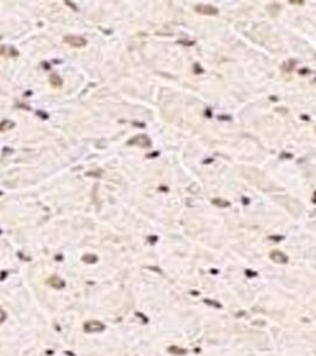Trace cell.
<instances>
[{
	"instance_id": "8992f818",
	"label": "cell",
	"mask_w": 316,
	"mask_h": 356,
	"mask_svg": "<svg viewBox=\"0 0 316 356\" xmlns=\"http://www.w3.org/2000/svg\"><path fill=\"white\" fill-rule=\"evenodd\" d=\"M49 284L51 285L53 287H56V289H63L66 286V283L61 278H58V277H51L49 279Z\"/></svg>"
},
{
	"instance_id": "3957f363",
	"label": "cell",
	"mask_w": 316,
	"mask_h": 356,
	"mask_svg": "<svg viewBox=\"0 0 316 356\" xmlns=\"http://www.w3.org/2000/svg\"><path fill=\"white\" fill-rule=\"evenodd\" d=\"M195 10L200 14H206V16H215L219 13V10L212 5H197Z\"/></svg>"
},
{
	"instance_id": "7a4b0ae2",
	"label": "cell",
	"mask_w": 316,
	"mask_h": 356,
	"mask_svg": "<svg viewBox=\"0 0 316 356\" xmlns=\"http://www.w3.org/2000/svg\"><path fill=\"white\" fill-rule=\"evenodd\" d=\"M84 331L87 332H100L105 329V325L99 320H89L83 325Z\"/></svg>"
},
{
	"instance_id": "30bf717a",
	"label": "cell",
	"mask_w": 316,
	"mask_h": 356,
	"mask_svg": "<svg viewBox=\"0 0 316 356\" xmlns=\"http://www.w3.org/2000/svg\"><path fill=\"white\" fill-rule=\"evenodd\" d=\"M5 319H6V312L3 309H0V323H3Z\"/></svg>"
},
{
	"instance_id": "ba28073f",
	"label": "cell",
	"mask_w": 316,
	"mask_h": 356,
	"mask_svg": "<svg viewBox=\"0 0 316 356\" xmlns=\"http://www.w3.org/2000/svg\"><path fill=\"white\" fill-rule=\"evenodd\" d=\"M13 126H14V124H13L12 121L5 120L3 124L0 125V131H5V130H7V128H10V127H13Z\"/></svg>"
},
{
	"instance_id": "277c9868",
	"label": "cell",
	"mask_w": 316,
	"mask_h": 356,
	"mask_svg": "<svg viewBox=\"0 0 316 356\" xmlns=\"http://www.w3.org/2000/svg\"><path fill=\"white\" fill-rule=\"evenodd\" d=\"M270 258L274 261V262H279V264H285L288 261V256H286L283 252H279V250H273L271 254H270Z\"/></svg>"
},
{
	"instance_id": "52a82bcc",
	"label": "cell",
	"mask_w": 316,
	"mask_h": 356,
	"mask_svg": "<svg viewBox=\"0 0 316 356\" xmlns=\"http://www.w3.org/2000/svg\"><path fill=\"white\" fill-rule=\"evenodd\" d=\"M50 81H51V84H53L54 87H61V86H62V81H61L60 77L57 76V75H53V76L50 77Z\"/></svg>"
},
{
	"instance_id": "9c48e42d",
	"label": "cell",
	"mask_w": 316,
	"mask_h": 356,
	"mask_svg": "<svg viewBox=\"0 0 316 356\" xmlns=\"http://www.w3.org/2000/svg\"><path fill=\"white\" fill-rule=\"evenodd\" d=\"M213 203L214 204H216V205H219V207H228V202L227 201H223V200H219V198H215V200H213Z\"/></svg>"
},
{
	"instance_id": "5b68a950",
	"label": "cell",
	"mask_w": 316,
	"mask_h": 356,
	"mask_svg": "<svg viewBox=\"0 0 316 356\" xmlns=\"http://www.w3.org/2000/svg\"><path fill=\"white\" fill-rule=\"evenodd\" d=\"M128 144H136V145H140V146H150V145H151V141H150L149 138L146 136H136L134 139L130 140Z\"/></svg>"
},
{
	"instance_id": "6da1fadb",
	"label": "cell",
	"mask_w": 316,
	"mask_h": 356,
	"mask_svg": "<svg viewBox=\"0 0 316 356\" xmlns=\"http://www.w3.org/2000/svg\"><path fill=\"white\" fill-rule=\"evenodd\" d=\"M63 41L66 42L67 44H69V45L75 47H84V45H86V43H87L84 38L80 37V36H74V35L66 36V37L63 38Z\"/></svg>"
}]
</instances>
